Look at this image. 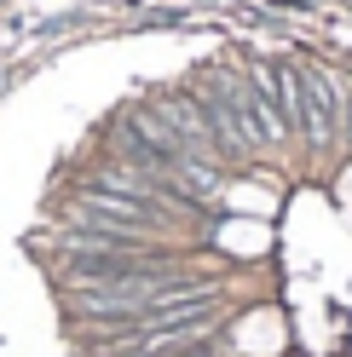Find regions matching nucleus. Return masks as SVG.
<instances>
[{
	"label": "nucleus",
	"instance_id": "nucleus-1",
	"mask_svg": "<svg viewBox=\"0 0 352 357\" xmlns=\"http://www.w3.org/2000/svg\"><path fill=\"white\" fill-rule=\"evenodd\" d=\"M277 93H283V127L312 155L341 150V109H346V81L312 58H283L277 63Z\"/></svg>",
	"mask_w": 352,
	"mask_h": 357
},
{
	"label": "nucleus",
	"instance_id": "nucleus-2",
	"mask_svg": "<svg viewBox=\"0 0 352 357\" xmlns=\"http://www.w3.org/2000/svg\"><path fill=\"white\" fill-rule=\"evenodd\" d=\"M196 93H203V109H208V127L219 139V162L226 167H243L254 162V155H272L266 139H260V121H254V93L237 63H219V70H208L203 81H191Z\"/></svg>",
	"mask_w": 352,
	"mask_h": 357
},
{
	"label": "nucleus",
	"instance_id": "nucleus-3",
	"mask_svg": "<svg viewBox=\"0 0 352 357\" xmlns=\"http://www.w3.org/2000/svg\"><path fill=\"white\" fill-rule=\"evenodd\" d=\"M145 104L156 109L162 127L185 144V155L219 162V139H214V127H208V109H203V93H196V86H162V93H150ZM219 167H226V162H219ZM226 173H231V167H226Z\"/></svg>",
	"mask_w": 352,
	"mask_h": 357
},
{
	"label": "nucleus",
	"instance_id": "nucleus-4",
	"mask_svg": "<svg viewBox=\"0 0 352 357\" xmlns=\"http://www.w3.org/2000/svg\"><path fill=\"white\" fill-rule=\"evenodd\" d=\"M243 81L254 93V121H260V139L277 155L289 144V127H283V93H277V63L272 58H243Z\"/></svg>",
	"mask_w": 352,
	"mask_h": 357
},
{
	"label": "nucleus",
	"instance_id": "nucleus-5",
	"mask_svg": "<svg viewBox=\"0 0 352 357\" xmlns=\"http://www.w3.org/2000/svg\"><path fill=\"white\" fill-rule=\"evenodd\" d=\"M341 150H352V86H346V109H341Z\"/></svg>",
	"mask_w": 352,
	"mask_h": 357
},
{
	"label": "nucleus",
	"instance_id": "nucleus-6",
	"mask_svg": "<svg viewBox=\"0 0 352 357\" xmlns=\"http://www.w3.org/2000/svg\"><path fill=\"white\" fill-rule=\"evenodd\" d=\"M277 6H295V12H323V0H277Z\"/></svg>",
	"mask_w": 352,
	"mask_h": 357
}]
</instances>
